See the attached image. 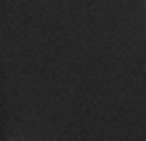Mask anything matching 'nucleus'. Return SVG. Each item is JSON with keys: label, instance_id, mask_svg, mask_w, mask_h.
Wrapping results in <instances>:
<instances>
[]
</instances>
